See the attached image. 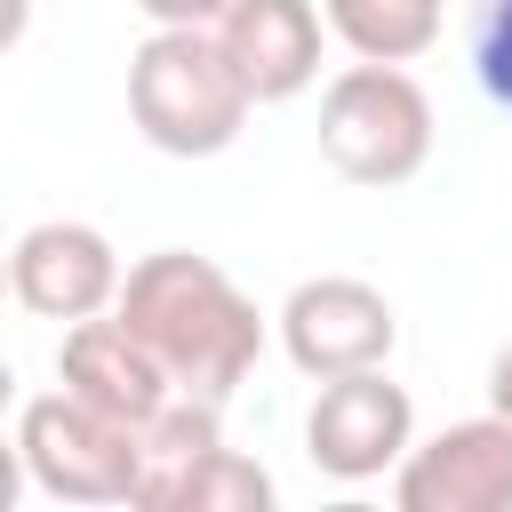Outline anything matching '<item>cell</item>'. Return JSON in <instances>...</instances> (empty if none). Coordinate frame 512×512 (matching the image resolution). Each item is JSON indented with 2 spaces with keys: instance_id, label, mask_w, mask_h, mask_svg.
I'll return each instance as SVG.
<instances>
[{
  "instance_id": "6da1fadb",
  "label": "cell",
  "mask_w": 512,
  "mask_h": 512,
  "mask_svg": "<svg viewBox=\"0 0 512 512\" xmlns=\"http://www.w3.org/2000/svg\"><path fill=\"white\" fill-rule=\"evenodd\" d=\"M112 312L160 352L168 384L200 392V400H232L264 352L256 296L216 256H192V248H152L144 264H128Z\"/></svg>"
},
{
  "instance_id": "7a4b0ae2",
  "label": "cell",
  "mask_w": 512,
  "mask_h": 512,
  "mask_svg": "<svg viewBox=\"0 0 512 512\" xmlns=\"http://www.w3.org/2000/svg\"><path fill=\"white\" fill-rule=\"evenodd\" d=\"M248 88L216 48V24H152L128 56V120L168 160H216L248 128Z\"/></svg>"
},
{
  "instance_id": "3957f363",
  "label": "cell",
  "mask_w": 512,
  "mask_h": 512,
  "mask_svg": "<svg viewBox=\"0 0 512 512\" xmlns=\"http://www.w3.org/2000/svg\"><path fill=\"white\" fill-rule=\"evenodd\" d=\"M320 160L344 184H408L432 160V96L400 64H344L320 88Z\"/></svg>"
},
{
  "instance_id": "277c9868",
  "label": "cell",
  "mask_w": 512,
  "mask_h": 512,
  "mask_svg": "<svg viewBox=\"0 0 512 512\" xmlns=\"http://www.w3.org/2000/svg\"><path fill=\"white\" fill-rule=\"evenodd\" d=\"M16 448H24L32 488H48L56 504H136V480H144L136 424L88 408V400L64 392V384L40 392V400H24Z\"/></svg>"
},
{
  "instance_id": "5b68a950",
  "label": "cell",
  "mask_w": 512,
  "mask_h": 512,
  "mask_svg": "<svg viewBox=\"0 0 512 512\" xmlns=\"http://www.w3.org/2000/svg\"><path fill=\"white\" fill-rule=\"evenodd\" d=\"M400 344V312L384 304V288L352 280V272H320V280H296L288 304H280V352L296 360V376L328 384V376H352V368H384Z\"/></svg>"
},
{
  "instance_id": "8992f818",
  "label": "cell",
  "mask_w": 512,
  "mask_h": 512,
  "mask_svg": "<svg viewBox=\"0 0 512 512\" xmlns=\"http://www.w3.org/2000/svg\"><path fill=\"white\" fill-rule=\"evenodd\" d=\"M408 448H416V408H408V392L384 368H352V376H328L320 384V400L304 416L312 472L360 488V480H384Z\"/></svg>"
},
{
  "instance_id": "52a82bcc",
  "label": "cell",
  "mask_w": 512,
  "mask_h": 512,
  "mask_svg": "<svg viewBox=\"0 0 512 512\" xmlns=\"http://www.w3.org/2000/svg\"><path fill=\"white\" fill-rule=\"evenodd\" d=\"M400 512H512V416H464L392 464Z\"/></svg>"
},
{
  "instance_id": "ba28073f",
  "label": "cell",
  "mask_w": 512,
  "mask_h": 512,
  "mask_svg": "<svg viewBox=\"0 0 512 512\" xmlns=\"http://www.w3.org/2000/svg\"><path fill=\"white\" fill-rule=\"evenodd\" d=\"M8 296L32 320H64V328L72 320H96L120 296V248L96 224L48 216V224L16 232V248H8Z\"/></svg>"
},
{
  "instance_id": "9c48e42d",
  "label": "cell",
  "mask_w": 512,
  "mask_h": 512,
  "mask_svg": "<svg viewBox=\"0 0 512 512\" xmlns=\"http://www.w3.org/2000/svg\"><path fill=\"white\" fill-rule=\"evenodd\" d=\"M320 40H328V16L312 0H232L224 24H216V48L240 72L248 104L304 96L320 80Z\"/></svg>"
},
{
  "instance_id": "30bf717a",
  "label": "cell",
  "mask_w": 512,
  "mask_h": 512,
  "mask_svg": "<svg viewBox=\"0 0 512 512\" xmlns=\"http://www.w3.org/2000/svg\"><path fill=\"white\" fill-rule=\"evenodd\" d=\"M56 384L80 392L88 408L120 416V424H144L176 384L160 368V352L120 320V312H96V320H72L64 344H56Z\"/></svg>"
},
{
  "instance_id": "8fae6325",
  "label": "cell",
  "mask_w": 512,
  "mask_h": 512,
  "mask_svg": "<svg viewBox=\"0 0 512 512\" xmlns=\"http://www.w3.org/2000/svg\"><path fill=\"white\" fill-rule=\"evenodd\" d=\"M224 400H200V392H168L144 424H136V448H144V480H136V504L160 512V496L176 488V472H192L216 440H224Z\"/></svg>"
},
{
  "instance_id": "7c38bea8",
  "label": "cell",
  "mask_w": 512,
  "mask_h": 512,
  "mask_svg": "<svg viewBox=\"0 0 512 512\" xmlns=\"http://www.w3.org/2000/svg\"><path fill=\"white\" fill-rule=\"evenodd\" d=\"M320 16L352 56L376 64H416L448 32V0H320Z\"/></svg>"
},
{
  "instance_id": "4fadbf2b",
  "label": "cell",
  "mask_w": 512,
  "mask_h": 512,
  "mask_svg": "<svg viewBox=\"0 0 512 512\" xmlns=\"http://www.w3.org/2000/svg\"><path fill=\"white\" fill-rule=\"evenodd\" d=\"M264 504H272V472L224 440L192 472H176V488L160 496V512H264Z\"/></svg>"
},
{
  "instance_id": "5bb4252c",
  "label": "cell",
  "mask_w": 512,
  "mask_h": 512,
  "mask_svg": "<svg viewBox=\"0 0 512 512\" xmlns=\"http://www.w3.org/2000/svg\"><path fill=\"white\" fill-rule=\"evenodd\" d=\"M472 72L488 104L512 120V0H472Z\"/></svg>"
},
{
  "instance_id": "9a60e30c",
  "label": "cell",
  "mask_w": 512,
  "mask_h": 512,
  "mask_svg": "<svg viewBox=\"0 0 512 512\" xmlns=\"http://www.w3.org/2000/svg\"><path fill=\"white\" fill-rule=\"evenodd\" d=\"M232 0H136L144 24H224Z\"/></svg>"
},
{
  "instance_id": "2e32d148",
  "label": "cell",
  "mask_w": 512,
  "mask_h": 512,
  "mask_svg": "<svg viewBox=\"0 0 512 512\" xmlns=\"http://www.w3.org/2000/svg\"><path fill=\"white\" fill-rule=\"evenodd\" d=\"M24 480H32V472H24V448H16V440H0V512L24 496Z\"/></svg>"
},
{
  "instance_id": "e0dca14e",
  "label": "cell",
  "mask_w": 512,
  "mask_h": 512,
  "mask_svg": "<svg viewBox=\"0 0 512 512\" xmlns=\"http://www.w3.org/2000/svg\"><path fill=\"white\" fill-rule=\"evenodd\" d=\"M488 408H496V416H512V344L488 360Z\"/></svg>"
},
{
  "instance_id": "ac0fdd59",
  "label": "cell",
  "mask_w": 512,
  "mask_h": 512,
  "mask_svg": "<svg viewBox=\"0 0 512 512\" xmlns=\"http://www.w3.org/2000/svg\"><path fill=\"white\" fill-rule=\"evenodd\" d=\"M24 32H32V0H0V56H8Z\"/></svg>"
},
{
  "instance_id": "d6986e66",
  "label": "cell",
  "mask_w": 512,
  "mask_h": 512,
  "mask_svg": "<svg viewBox=\"0 0 512 512\" xmlns=\"http://www.w3.org/2000/svg\"><path fill=\"white\" fill-rule=\"evenodd\" d=\"M8 408H16V368L0 360V416H8Z\"/></svg>"
},
{
  "instance_id": "ffe728a7",
  "label": "cell",
  "mask_w": 512,
  "mask_h": 512,
  "mask_svg": "<svg viewBox=\"0 0 512 512\" xmlns=\"http://www.w3.org/2000/svg\"><path fill=\"white\" fill-rule=\"evenodd\" d=\"M0 296H8V256H0Z\"/></svg>"
}]
</instances>
